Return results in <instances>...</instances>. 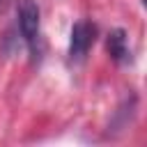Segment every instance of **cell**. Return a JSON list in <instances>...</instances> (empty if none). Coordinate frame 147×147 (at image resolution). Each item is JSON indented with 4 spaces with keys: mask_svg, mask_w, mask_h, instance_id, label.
Segmentation results:
<instances>
[{
    "mask_svg": "<svg viewBox=\"0 0 147 147\" xmlns=\"http://www.w3.org/2000/svg\"><path fill=\"white\" fill-rule=\"evenodd\" d=\"M16 16H18L21 34H23L30 53L37 55V51H39V7H37V2L34 0H18Z\"/></svg>",
    "mask_w": 147,
    "mask_h": 147,
    "instance_id": "1",
    "label": "cell"
},
{
    "mask_svg": "<svg viewBox=\"0 0 147 147\" xmlns=\"http://www.w3.org/2000/svg\"><path fill=\"white\" fill-rule=\"evenodd\" d=\"M94 34H96V30H94V25L90 23V21H78V23H74V28H71V39H69V57L71 60H83L85 55H87V51H90V46L94 44Z\"/></svg>",
    "mask_w": 147,
    "mask_h": 147,
    "instance_id": "2",
    "label": "cell"
},
{
    "mask_svg": "<svg viewBox=\"0 0 147 147\" xmlns=\"http://www.w3.org/2000/svg\"><path fill=\"white\" fill-rule=\"evenodd\" d=\"M106 46H108V53H110V57H113L115 62H126V60H129V46H126V34H124V30H113V32L108 34Z\"/></svg>",
    "mask_w": 147,
    "mask_h": 147,
    "instance_id": "3",
    "label": "cell"
}]
</instances>
